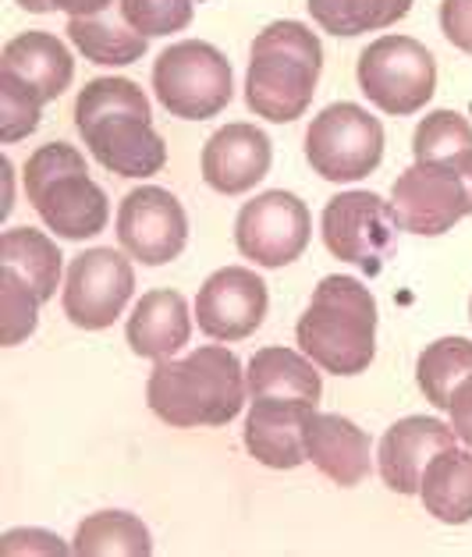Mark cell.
Masks as SVG:
<instances>
[{
  "label": "cell",
  "mask_w": 472,
  "mask_h": 557,
  "mask_svg": "<svg viewBox=\"0 0 472 557\" xmlns=\"http://www.w3.org/2000/svg\"><path fill=\"white\" fill-rule=\"evenodd\" d=\"M306 160L323 182H362L384 160V125L359 103H331L306 128Z\"/></svg>",
  "instance_id": "5"
},
{
  "label": "cell",
  "mask_w": 472,
  "mask_h": 557,
  "mask_svg": "<svg viewBox=\"0 0 472 557\" xmlns=\"http://www.w3.org/2000/svg\"><path fill=\"white\" fill-rule=\"evenodd\" d=\"M125 114L150 117V100H146L142 86H135L132 78H117V75L92 78L75 100V128L83 135L97 128L100 121L125 117Z\"/></svg>",
  "instance_id": "28"
},
{
  "label": "cell",
  "mask_w": 472,
  "mask_h": 557,
  "mask_svg": "<svg viewBox=\"0 0 472 557\" xmlns=\"http://www.w3.org/2000/svg\"><path fill=\"white\" fill-rule=\"evenodd\" d=\"M390 210L401 231L420 238H437L472 216L469 188L451 164H430V160H415L405 168L395 185H390Z\"/></svg>",
  "instance_id": "9"
},
{
  "label": "cell",
  "mask_w": 472,
  "mask_h": 557,
  "mask_svg": "<svg viewBox=\"0 0 472 557\" xmlns=\"http://www.w3.org/2000/svg\"><path fill=\"white\" fill-rule=\"evenodd\" d=\"M395 210L390 199L376 193H352L334 196L320 216V235L323 246L341 263L359 267L362 274H381L390 249H395Z\"/></svg>",
  "instance_id": "6"
},
{
  "label": "cell",
  "mask_w": 472,
  "mask_h": 557,
  "mask_svg": "<svg viewBox=\"0 0 472 557\" xmlns=\"http://www.w3.org/2000/svg\"><path fill=\"white\" fill-rule=\"evenodd\" d=\"M39 298L18 274L0 267V345L15 348L29 342L39 323Z\"/></svg>",
  "instance_id": "30"
},
{
  "label": "cell",
  "mask_w": 472,
  "mask_h": 557,
  "mask_svg": "<svg viewBox=\"0 0 472 557\" xmlns=\"http://www.w3.org/2000/svg\"><path fill=\"white\" fill-rule=\"evenodd\" d=\"M448 416H451V430L458 441H465L472 447V373L455 387L451 394V405H448Z\"/></svg>",
  "instance_id": "37"
},
{
  "label": "cell",
  "mask_w": 472,
  "mask_h": 557,
  "mask_svg": "<svg viewBox=\"0 0 472 557\" xmlns=\"http://www.w3.org/2000/svg\"><path fill=\"white\" fill-rule=\"evenodd\" d=\"M135 292L132 256L125 249H86L64 274V317L83 331H107L128 309Z\"/></svg>",
  "instance_id": "7"
},
{
  "label": "cell",
  "mask_w": 472,
  "mask_h": 557,
  "mask_svg": "<svg viewBox=\"0 0 472 557\" xmlns=\"http://www.w3.org/2000/svg\"><path fill=\"white\" fill-rule=\"evenodd\" d=\"M246 370L232 348L202 345L185 359H160L146 384V405L174 430L227 426L246 409Z\"/></svg>",
  "instance_id": "1"
},
{
  "label": "cell",
  "mask_w": 472,
  "mask_h": 557,
  "mask_svg": "<svg viewBox=\"0 0 472 557\" xmlns=\"http://www.w3.org/2000/svg\"><path fill=\"white\" fill-rule=\"evenodd\" d=\"M92 160L121 178H153L167 164V146L150 117H111L83 135Z\"/></svg>",
  "instance_id": "16"
},
{
  "label": "cell",
  "mask_w": 472,
  "mask_h": 557,
  "mask_svg": "<svg viewBox=\"0 0 472 557\" xmlns=\"http://www.w3.org/2000/svg\"><path fill=\"white\" fill-rule=\"evenodd\" d=\"M316 405L299 401V398H274V394H263V398H252L249 412H246V430H241V441H246V451L266 469H299L306 458V426L313 419Z\"/></svg>",
  "instance_id": "13"
},
{
  "label": "cell",
  "mask_w": 472,
  "mask_h": 557,
  "mask_svg": "<svg viewBox=\"0 0 472 557\" xmlns=\"http://www.w3.org/2000/svg\"><path fill=\"white\" fill-rule=\"evenodd\" d=\"M252 50H277L288 58H299L313 67H323V47L313 29H306L302 22H270L266 29L252 39Z\"/></svg>",
  "instance_id": "34"
},
{
  "label": "cell",
  "mask_w": 472,
  "mask_h": 557,
  "mask_svg": "<svg viewBox=\"0 0 472 557\" xmlns=\"http://www.w3.org/2000/svg\"><path fill=\"white\" fill-rule=\"evenodd\" d=\"M266 281L249 267H221L196 295V323L210 342H246L266 320Z\"/></svg>",
  "instance_id": "11"
},
{
  "label": "cell",
  "mask_w": 472,
  "mask_h": 557,
  "mask_svg": "<svg viewBox=\"0 0 472 557\" xmlns=\"http://www.w3.org/2000/svg\"><path fill=\"white\" fill-rule=\"evenodd\" d=\"M188 242V216L178 196L160 185H142L117 207V246L135 263L164 267L182 256Z\"/></svg>",
  "instance_id": "10"
},
{
  "label": "cell",
  "mask_w": 472,
  "mask_h": 557,
  "mask_svg": "<svg viewBox=\"0 0 472 557\" xmlns=\"http://www.w3.org/2000/svg\"><path fill=\"white\" fill-rule=\"evenodd\" d=\"M72 550L78 557H146L153 554V536L132 511H92L75 529Z\"/></svg>",
  "instance_id": "24"
},
{
  "label": "cell",
  "mask_w": 472,
  "mask_h": 557,
  "mask_svg": "<svg viewBox=\"0 0 472 557\" xmlns=\"http://www.w3.org/2000/svg\"><path fill=\"white\" fill-rule=\"evenodd\" d=\"M33 207L58 238L67 242H86L97 238L100 231L111 221V202L107 193L89 178L86 171L64 174L58 178L39 199H33Z\"/></svg>",
  "instance_id": "18"
},
{
  "label": "cell",
  "mask_w": 472,
  "mask_h": 557,
  "mask_svg": "<svg viewBox=\"0 0 472 557\" xmlns=\"http://www.w3.org/2000/svg\"><path fill=\"white\" fill-rule=\"evenodd\" d=\"M444 164H451L458 174H462V182L469 188V202H472V149H465V153H458L451 160H444Z\"/></svg>",
  "instance_id": "39"
},
{
  "label": "cell",
  "mask_w": 472,
  "mask_h": 557,
  "mask_svg": "<svg viewBox=\"0 0 472 557\" xmlns=\"http://www.w3.org/2000/svg\"><path fill=\"white\" fill-rule=\"evenodd\" d=\"M295 342L334 376L367 373L376 356V298L356 277H323L295 323Z\"/></svg>",
  "instance_id": "2"
},
{
  "label": "cell",
  "mask_w": 472,
  "mask_h": 557,
  "mask_svg": "<svg viewBox=\"0 0 472 557\" xmlns=\"http://www.w3.org/2000/svg\"><path fill=\"white\" fill-rule=\"evenodd\" d=\"M469 320H472V298H469Z\"/></svg>",
  "instance_id": "42"
},
{
  "label": "cell",
  "mask_w": 472,
  "mask_h": 557,
  "mask_svg": "<svg viewBox=\"0 0 472 557\" xmlns=\"http://www.w3.org/2000/svg\"><path fill=\"white\" fill-rule=\"evenodd\" d=\"M114 0H53V8L64 11L67 18H78V15H103Z\"/></svg>",
  "instance_id": "38"
},
{
  "label": "cell",
  "mask_w": 472,
  "mask_h": 557,
  "mask_svg": "<svg viewBox=\"0 0 472 557\" xmlns=\"http://www.w3.org/2000/svg\"><path fill=\"white\" fill-rule=\"evenodd\" d=\"M25 554H75L72 543L47 533V529H11L0 536V557H25Z\"/></svg>",
  "instance_id": "35"
},
{
  "label": "cell",
  "mask_w": 472,
  "mask_h": 557,
  "mask_svg": "<svg viewBox=\"0 0 472 557\" xmlns=\"http://www.w3.org/2000/svg\"><path fill=\"white\" fill-rule=\"evenodd\" d=\"M309 235H313V216L306 202L285 188L260 193L235 216L238 252L266 270H281L299 260L309 246Z\"/></svg>",
  "instance_id": "8"
},
{
  "label": "cell",
  "mask_w": 472,
  "mask_h": 557,
  "mask_svg": "<svg viewBox=\"0 0 472 557\" xmlns=\"http://www.w3.org/2000/svg\"><path fill=\"white\" fill-rule=\"evenodd\" d=\"M0 75H11L33 92L36 100H58L75 78V58L58 36L50 33H22L8 39L0 53Z\"/></svg>",
  "instance_id": "20"
},
{
  "label": "cell",
  "mask_w": 472,
  "mask_h": 557,
  "mask_svg": "<svg viewBox=\"0 0 472 557\" xmlns=\"http://www.w3.org/2000/svg\"><path fill=\"white\" fill-rule=\"evenodd\" d=\"M153 92L167 114L182 121H207L232 103V61L202 39H182L157 58Z\"/></svg>",
  "instance_id": "3"
},
{
  "label": "cell",
  "mask_w": 472,
  "mask_h": 557,
  "mask_svg": "<svg viewBox=\"0 0 472 557\" xmlns=\"http://www.w3.org/2000/svg\"><path fill=\"white\" fill-rule=\"evenodd\" d=\"M44 100H36L18 78L0 75V139L18 143L25 135H33L44 117Z\"/></svg>",
  "instance_id": "33"
},
{
  "label": "cell",
  "mask_w": 472,
  "mask_h": 557,
  "mask_svg": "<svg viewBox=\"0 0 472 557\" xmlns=\"http://www.w3.org/2000/svg\"><path fill=\"white\" fill-rule=\"evenodd\" d=\"M451 444H455L451 423H440V419H430V416L398 419V423L384 433L381 447H376V469H381L384 486L405 497L420 494L430 458Z\"/></svg>",
  "instance_id": "15"
},
{
  "label": "cell",
  "mask_w": 472,
  "mask_h": 557,
  "mask_svg": "<svg viewBox=\"0 0 472 557\" xmlns=\"http://www.w3.org/2000/svg\"><path fill=\"white\" fill-rule=\"evenodd\" d=\"M246 384H249V398H263V394H274V398H299L316 405L323 394V380H320V366L306 356V351H291L281 345L260 348L246 366Z\"/></svg>",
  "instance_id": "21"
},
{
  "label": "cell",
  "mask_w": 472,
  "mask_h": 557,
  "mask_svg": "<svg viewBox=\"0 0 472 557\" xmlns=\"http://www.w3.org/2000/svg\"><path fill=\"white\" fill-rule=\"evenodd\" d=\"M11 160H0V174H4V202H0V216H8L15 207V188H11Z\"/></svg>",
  "instance_id": "40"
},
{
  "label": "cell",
  "mask_w": 472,
  "mask_h": 557,
  "mask_svg": "<svg viewBox=\"0 0 472 557\" xmlns=\"http://www.w3.org/2000/svg\"><path fill=\"white\" fill-rule=\"evenodd\" d=\"M67 39H72L78 53H86L92 64H103V67L135 64L146 53V44H150V39L142 33H135L128 22L114 25L100 15L67 18Z\"/></svg>",
  "instance_id": "25"
},
{
  "label": "cell",
  "mask_w": 472,
  "mask_h": 557,
  "mask_svg": "<svg viewBox=\"0 0 472 557\" xmlns=\"http://www.w3.org/2000/svg\"><path fill=\"white\" fill-rule=\"evenodd\" d=\"M359 89L376 111L390 117L415 114L437 92V61L420 39L381 36L359 53Z\"/></svg>",
  "instance_id": "4"
},
{
  "label": "cell",
  "mask_w": 472,
  "mask_h": 557,
  "mask_svg": "<svg viewBox=\"0 0 472 557\" xmlns=\"http://www.w3.org/2000/svg\"><path fill=\"white\" fill-rule=\"evenodd\" d=\"M0 267L29 284L39 302H50V298L58 295V284L64 274L58 242L29 224L8 227L4 235H0Z\"/></svg>",
  "instance_id": "23"
},
{
  "label": "cell",
  "mask_w": 472,
  "mask_h": 557,
  "mask_svg": "<svg viewBox=\"0 0 472 557\" xmlns=\"http://www.w3.org/2000/svg\"><path fill=\"white\" fill-rule=\"evenodd\" d=\"M306 458L337 486H359L373 469L370 433L352 419L313 412L306 426Z\"/></svg>",
  "instance_id": "17"
},
{
  "label": "cell",
  "mask_w": 472,
  "mask_h": 557,
  "mask_svg": "<svg viewBox=\"0 0 472 557\" xmlns=\"http://www.w3.org/2000/svg\"><path fill=\"white\" fill-rule=\"evenodd\" d=\"M420 500L444 525L472 522V451L451 444L430 458L420 483Z\"/></svg>",
  "instance_id": "22"
},
{
  "label": "cell",
  "mask_w": 472,
  "mask_h": 557,
  "mask_svg": "<svg viewBox=\"0 0 472 557\" xmlns=\"http://www.w3.org/2000/svg\"><path fill=\"white\" fill-rule=\"evenodd\" d=\"M125 337L139 359H174L192 337V312H188L185 295L174 288L146 292L132 309Z\"/></svg>",
  "instance_id": "19"
},
{
  "label": "cell",
  "mask_w": 472,
  "mask_h": 557,
  "mask_svg": "<svg viewBox=\"0 0 472 557\" xmlns=\"http://www.w3.org/2000/svg\"><path fill=\"white\" fill-rule=\"evenodd\" d=\"M117 11L121 22H128L146 39L182 33L192 22V0H117Z\"/></svg>",
  "instance_id": "31"
},
{
  "label": "cell",
  "mask_w": 472,
  "mask_h": 557,
  "mask_svg": "<svg viewBox=\"0 0 472 557\" xmlns=\"http://www.w3.org/2000/svg\"><path fill=\"white\" fill-rule=\"evenodd\" d=\"M472 149V125L458 111H434L426 114L412 132V153L415 160L444 164L458 153Z\"/></svg>",
  "instance_id": "29"
},
{
  "label": "cell",
  "mask_w": 472,
  "mask_h": 557,
  "mask_svg": "<svg viewBox=\"0 0 472 557\" xmlns=\"http://www.w3.org/2000/svg\"><path fill=\"white\" fill-rule=\"evenodd\" d=\"M472 373V342L465 337H437L415 359V384L434 409L448 412L451 394Z\"/></svg>",
  "instance_id": "26"
},
{
  "label": "cell",
  "mask_w": 472,
  "mask_h": 557,
  "mask_svg": "<svg viewBox=\"0 0 472 557\" xmlns=\"http://www.w3.org/2000/svg\"><path fill=\"white\" fill-rule=\"evenodd\" d=\"M320 67L277 50H252L246 67V103L274 125L299 121L316 97Z\"/></svg>",
  "instance_id": "12"
},
{
  "label": "cell",
  "mask_w": 472,
  "mask_h": 557,
  "mask_svg": "<svg viewBox=\"0 0 472 557\" xmlns=\"http://www.w3.org/2000/svg\"><path fill=\"white\" fill-rule=\"evenodd\" d=\"M18 8L29 11V15H50V11H58L53 0H18Z\"/></svg>",
  "instance_id": "41"
},
{
  "label": "cell",
  "mask_w": 472,
  "mask_h": 557,
  "mask_svg": "<svg viewBox=\"0 0 472 557\" xmlns=\"http://www.w3.org/2000/svg\"><path fill=\"white\" fill-rule=\"evenodd\" d=\"M440 29L451 47L472 53V0H440Z\"/></svg>",
  "instance_id": "36"
},
{
  "label": "cell",
  "mask_w": 472,
  "mask_h": 557,
  "mask_svg": "<svg viewBox=\"0 0 472 557\" xmlns=\"http://www.w3.org/2000/svg\"><path fill=\"white\" fill-rule=\"evenodd\" d=\"M412 11V0H309V15L331 36H362L387 29Z\"/></svg>",
  "instance_id": "27"
},
{
  "label": "cell",
  "mask_w": 472,
  "mask_h": 557,
  "mask_svg": "<svg viewBox=\"0 0 472 557\" xmlns=\"http://www.w3.org/2000/svg\"><path fill=\"white\" fill-rule=\"evenodd\" d=\"M274 149L266 132L249 121L218 128L202 146V182L221 196H246L266 178Z\"/></svg>",
  "instance_id": "14"
},
{
  "label": "cell",
  "mask_w": 472,
  "mask_h": 557,
  "mask_svg": "<svg viewBox=\"0 0 472 557\" xmlns=\"http://www.w3.org/2000/svg\"><path fill=\"white\" fill-rule=\"evenodd\" d=\"M78 171H86V157L78 153L72 143L39 146L36 153L25 160V171H22L25 196H29V202H33V199L44 196L58 178H64V174H78Z\"/></svg>",
  "instance_id": "32"
}]
</instances>
